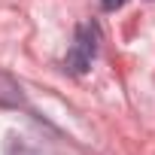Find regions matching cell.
Masks as SVG:
<instances>
[{
	"label": "cell",
	"mask_w": 155,
	"mask_h": 155,
	"mask_svg": "<svg viewBox=\"0 0 155 155\" xmlns=\"http://www.w3.org/2000/svg\"><path fill=\"white\" fill-rule=\"evenodd\" d=\"M97 43H101V31L94 21H82L76 28V37H73V46L64 58V70L73 73V76H82L88 73L94 55H97Z\"/></svg>",
	"instance_id": "obj_1"
},
{
	"label": "cell",
	"mask_w": 155,
	"mask_h": 155,
	"mask_svg": "<svg viewBox=\"0 0 155 155\" xmlns=\"http://www.w3.org/2000/svg\"><path fill=\"white\" fill-rule=\"evenodd\" d=\"M0 107H28L25 101V88L18 85V79H12L9 73L0 70Z\"/></svg>",
	"instance_id": "obj_2"
},
{
	"label": "cell",
	"mask_w": 155,
	"mask_h": 155,
	"mask_svg": "<svg viewBox=\"0 0 155 155\" xmlns=\"http://www.w3.org/2000/svg\"><path fill=\"white\" fill-rule=\"evenodd\" d=\"M128 3V0H101V9L104 12H116V9H122Z\"/></svg>",
	"instance_id": "obj_3"
}]
</instances>
